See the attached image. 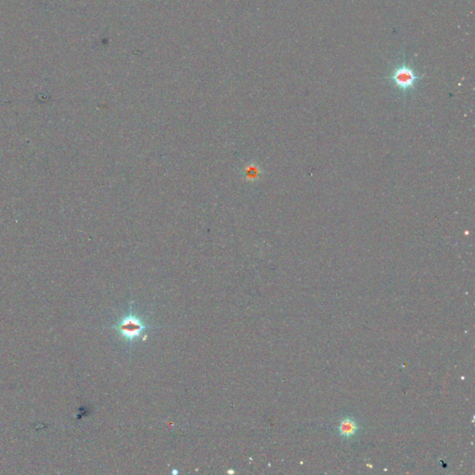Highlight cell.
Segmentation results:
<instances>
[{
  "instance_id": "6da1fadb",
  "label": "cell",
  "mask_w": 475,
  "mask_h": 475,
  "mask_svg": "<svg viewBox=\"0 0 475 475\" xmlns=\"http://www.w3.org/2000/svg\"><path fill=\"white\" fill-rule=\"evenodd\" d=\"M152 328L154 326L149 324L144 316L134 310L133 307H130L129 311L119 319L114 326L122 340L129 346H132L147 330Z\"/></svg>"
},
{
  "instance_id": "7a4b0ae2",
  "label": "cell",
  "mask_w": 475,
  "mask_h": 475,
  "mask_svg": "<svg viewBox=\"0 0 475 475\" xmlns=\"http://www.w3.org/2000/svg\"><path fill=\"white\" fill-rule=\"evenodd\" d=\"M420 78L422 76L418 75L415 71L406 62L395 68L391 75L387 78L400 91L404 93L415 89Z\"/></svg>"
},
{
  "instance_id": "3957f363",
  "label": "cell",
  "mask_w": 475,
  "mask_h": 475,
  "mask_svg": "<svg viewBox=\"0 0 475 475\" xmlns=\"http://www.w3.org/2000/svg\"><path fill=\"white\" fill-rule=\"evenodd\" d=\"M339 431L341 435L345 436V438H350V436H353L357 433V423L350 418H346L340 423Z\"/></svg>"
}]
</instances>
